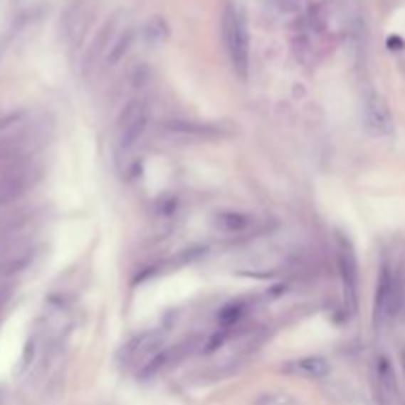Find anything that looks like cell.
Returning a JSON list of instances; mask_svg holds the SVG:
<instances>
[{"label":"cell","instance_id":"obj_1","mask_svg":"<svg viewBox=\"0 0 405 405\" xmlns=\"http://www.w3.org/2000/svg\"><path fill=\"white\" fill-rule=\"evenodd\" d=\"M223 42L228 50L229 62L239 78L249 73V32L243 14L236 9L226 10L223 16Z\"/></svg>","mask_w":405,"mask_h":405},{"label":"cell","instance_id":"obj_2","mask_svg":"<svg viewBox=\"0 0 405 405\" xmlns=\"http://www.w3.org/2000/svg\"><path fill=\"white\" fill-rule=\"evenodd\" d=\"M149 127V109L147 103L141 99H132L123 107V111L117 119L115 127V141L117 149L121 152H129L137 147V142L141 141L142 135Z\"/></svg>","mask_w":405,"mask_h":405},{"label":"cell","instance_id":"obj_3","mask_svg":"<svg viewBox=\"0 0 405 405\" xmlns=\"http://www.w3.org/2000/svg\"><path fill=\"white\" fill-rule=\"evenodd\" d=\"M336 263H338V275L342 283L344 307L348 312H356L358 308V259L350 239L338 236L336 238Z\"/></svg>","mask_w":405,"mask_h":405},{"label":"cell","instance_id":"obj_4","mask_svg":"<svg viewBox=\"0 0 405 405\" xmlns=\"http://www.w3.org/2000/svg\"><path fill=\"white\" fill-rule=\"evenodd\" d=\"M404 307V287L401 281L391 269L384 267L379 275L378 289H376V305H374V318L378 325H384L399 315Z\"/></svg>","mask_w":405,"mask_h":405},{"label":"cell","instance_id":"obj_5","mask_svg":"<svg viewBox=\"0 0 405 405\" xmlns=\"http://www.w3.org/2000/svg\"><path fill=\"white\" fill-rule=\"evenodd\" d=\"M362 119H364V129L368 135L376 139H384L394 132V117L389 111L388 103L376 91L366 93L364 105H362Z\"/></svg>","mask_w":405,"mask_h":405},{"label":"cell","instance_id":"obj_6","mask_svg":"<svg viewBox=\"0 0 405 405\" xmlns=\"http://www.w3.org/2000/svg\"><path fill=\"white\" fill-rule=\"evenodd\" d=\"M374 388L382 405H394L397 401L396 372L386 356H378L374 360Z\"/></svg>","mask_w":405,"mask_h":405},{"label":"cell","instance_id":"obj_7","mask_svg":"<svg viewBox=\"0 0 405 405\" xmlns=\"http://www.w3.org/2000/svg\"><path fill=\"white\" fill-rule=\"evenodd\" d=\"M162 342V335L159 330H149L144 335L137 336L135 340L125 346V356H127V364H141L142 366L157 354V348ZM141 366V368H142Z\"/></svg>","mask_w":405,"mask_h":405},{"label":"cell","instance_id":"obj_8","mask_svg":"<svg viewBox=\"0 0 405 405\" xmlns=\"http://www.w3.org/2000/svg\"><path fill=\"white\" fill-rule=\"evenodd\" d=\"M89 20H91V2L78 0L65 16V32L71 42H80L83 34L88 32Z\"/></svg>","mask_w":405,"mask_h":405},{"label":"cell","instance_id":"obj_9","mask_svg":"<svg viewBox=\"0 0 405 405\" xmlns=\"http://www.w3.org/2000/svg\"><path fill=\"white\" fill-rule=\"evenodd\" d=\"M283 370L291 376L297 378H307V379H317L325 378L328 374V364L325 358H318V356H310V358H299V360H291L285 364Z\"/></svg>","mask_w":405,"mask_h":405},{"label":"cell","instance_id":"obj_10","mask_svg":"<svg viewBox=\"0 0 405 405\" xmlns=\"http://www.w3.org/2000/svg\"><path fill=\"white\" fill-rule=\"evenodd\" d=\"M26 170H16V172H10L9 177L0 178V206H2V204H9L10 200L18 198V196L26 190Z\"/></svg>","mask_w":405,"mask_h":405},{"label":"cell","instance_id":"obj_11","mask_svg":"<svg viewBox=\"0 0 405 405\" xmlns=\"http://www.w3.org/2000/svg\"><path fill=\"white\" fill-rule=\"evenodd\" d=\"M251 223V220L247 216H241V214H233V211H228V214H220L216 218V226L228 233H236V231H243Z\"/></svg>","mask_w":405,"mask_h":405},{"label":"cell","instance_id":"obj_12","mask_svg":"<svg viewBox=\"0 0 405 405\" xmlns=\"http://www.w3.org/2000/svg\"><path fill=\"white\" fill-rule=\"evenodd\" d=\"M256 405H303L287 391H263L261 396L256 399Z\"/></svg>","mask_w":405,"mask_h":405},{"label":"cell","instance_id":"obj_13","mask_svg":"<svg viewBox=\"0 0 405 405\" xmlns=\"http://www.w3.org/2000/svg\"><path fill=\"white\" fill-rule=\"evenodd\" d=\"M168 30H167V24L160 20V18H152L149 24L144 26V36H147V42L152 46L160 44L164 38H167Z\"/></svg>","mask_w":405,"mask_h":405},{"label":"cell","instance_id":"obj_14","mask_svg":"<svg viewBox=\"0 0 405 405\" xmlns=\"http://www.w3.org/2000/svg\"><path fill=\"white\" fill-rule=\"evenodd\" d=\"M267 2H269V6H273L279 12H291L297 4V0H267Z\"/></svg>","mask_w":405,"mask_h":405},{"label":"cell","instance_id":"obj_15","mask_svg":"<svg viewBox=\"0 0 405 405\" xmlns=\"http://www.w3.org/2000/svg\"><path fill=\"white\" fill-rule=\"evenodd\" d=\"M9 297H10V289H6V287H0V315H2V308H4V305H6Z\"/></svg>","mask_w":405,"mask_h":405},{"label":"cell","instance_id":"obj_16","mask_svg":"<svg viewBox=\"0 0 405 405\" xmlns=\"http://www.w3.org/2000/svg\"><path fill=\"white\" fill-rule=\"evenodd\" d=\"M401 366H404V372H405V348L401 350Z\"/></svg>","mask_w":405,"mask_h":405}]
</instances>
